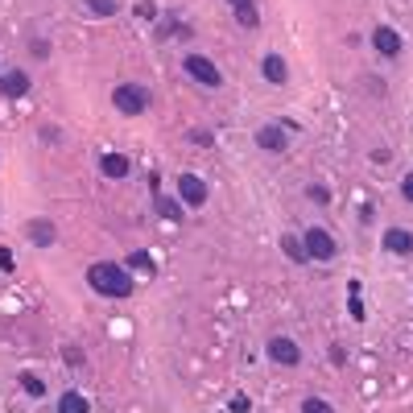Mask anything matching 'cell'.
<instances>
[{
	"label": "cell",
	"instance_id": "obj_19",
	"mask_svg": "<svg viewBox=\"0 0 413 413\" xmlns=\"http://www.w3.org/2000/svg\"><path fill=\"white\" fill-rule=\"evenodd\" d=\"M347 290H352V319H356V323H364L368 314H364V302H360V281H352Z\"/></svg>",
	"mask_w": 413,
	"mask_h": 413
},
{
	"label": "cell",
	"instance_id": "obj_11",
	"mask_svg": "<svg viewBox=\"0 0 413 413\" xmlns=\"http://www.w3.org/2000/svg\"><path fill=\"white\" fill-rule=\"evenodd\" d=\"M0 91H4L8 99H21V95L29 91V74H25V70H8V74H0Z\"/></svg>",
	"mask_w": 413,
	"mask_h": 413
},
{
	"label": "cell",
	"instance_id": "obj_9",
	"mask_svg": "<svg viewBox=\"0 0 413 413\" xmlns=\"http://www.w3.org/2000/svg\"><path fill=\"white\" fill-rule=\"evenodd\" d=\"M256 145H261L265 153H281V149L290 145V137H285V132H281L277 124H265V128L256 132Z\"/></svg>",
	"mask_w": 413,
	"mask_h": 413
},
{
	"label": "cell",
	"instance_id": "obj_7",
	"mask_svg": "<svg viewBox=\"0 0 413 413\" xmlns=\"http://www.w3.org/2000/svg\"><path fill=\"white\" fill-rule=\"evenodd\" d=\"M372 46H376L385 58H397V54H401V33H397L393 25H376V29H372Z\"/></svg>",
	"mask_w": 413,
	"mask_h": 413
},
{
	"label": "cell",
	"instance_id": "obj_2",
	"mask_svg": "<svg viewBox=\"0 0 413 413\" xmlns=\"http://www.w3.org/2000/svg\"><path fill=\"white\" fill-rule=\"evenodd\" d=\"M112 103H116L120 116H141V112L149 108V91H145L141 83H116Z\"/></svg>",
	"mask_w": 413,
	"mask_h": 413
},
{
	"label": "cell",
	"instance_id": "obj_28",
	"mask_svg": "<svg viewBox=\"0 0 413 413\" xmlns=\"http://www.w3.org/2000/svg\"><path fill=\"white\" fill-rule=\"evenodd\" d=\"M232 4H236V8H244V4H252V0H232Z\"/></svg>",
	"mask_w": 413,
	"mask_h": 413
},
{
	"label": "cell",
	"instance_id": "obj_5",
	"mask_svg": "<svg viewBox=\"0 0 413 413\" xmlns=\"http://www.w3.org/2000/svg\"><path fill=\"white\" fill-rule=\"evenodd\" d=\"M178 199H182L186 207H203V203H207V182H203L199 174H182V178H178Z\"/></svg>",
	"mask_w": 413,
	"mask_h": 413
},
{
	"label": "cell",
	"instance_id": "obj_6",
	"mask_svg": "<svg viewBox=\"0 0 413 413\" xmlns=\"http://www.w3.org/2000/svg\"><path fill=\"white\" fill-rule=\"evenodd\" d=\"M269 360H273V364H281V368H294V364L302 360V352H298V343H294V339L277 335V339H269Z\"/></svg>",
	"mask_w": 413,
	"mask_h": 413
},
{
	"label": "cell",
	"instance_id": "obj_24",
	"mask_svg": "<svg viewBox=\"0 0 413 413\" xmlns=\"http://www.w3.org/2000/svg\"><path fill=\"white\" fill-rule=\"evenodd\" d=\"M306 194H310V199H314V203H327V199H331V190H327V186H310V190H306Z\"/></svg>",
	"mask_w": 413,
	"mask_h": 413
},
{
	"label": "cell",
	"instance_id": "obj_4",
	"mask_svg": "<svg viewBox=\"0 0 413 413\" xmlns=\"http://www.w3.org/2000/svg\"><path fill=\"white\" fill-rule=\"evenodd\" d=\"M186 74H190V79H199L203 87H219V83H223L219 66H215L211 58H203V54H186Z\"/></svg>",
	"mask_w": 413,
	"mask_h": 413
},
{
	"label": "cell",
	"instance_id": "obj_8",
	"mask_svg": "<svg viewBox=\"0 0 413 413\" xmlns=\"http://www.w3.org/2000/svg\"><path fill=\"white\" fill-rule=\"evenodd\" d=\"M385 248H389L393 256H410L413 252V232H405V228H389V232H385Z\"/></svg>",
	"mask_w": 413,
	"mask_h": 413
},
{
	"label": "cell",
	"instance_id": "obj_17",
	"mask_svg": "<svg viewBox=\"0 0 413 413\" xmlns=\"http://www.w3.org/2000/svg\"><path fill=\"white\" fill-rule=\"evenodd\" d=\"M58 413H87V397L83 393H62L58 397Z\"/></svg>",
	"mask_w": 413,
	"mask_h": 413
},
{
	"label": "cell",
	"instance_id": "obj_18",
	"mask_svg": "<svg viewBox=\"0 0 413 413\" xmlns=\"http://www.w3.org/2000/svg\"><path fill=\"white\" fill-rule=\"evenodd\" d=\"M236 21H240L244 29H256V25H261V12H256V4H244V8H236Z\"/></svg>",
	"mask_w": 413,
	"mask_h": 413
},
{
	"label": "cell",
	"instance_id": "obj_23",
	"mask_svg": "<svg viewBox=\"0 0 413 413\" xmlns=\"http://www.w3.org/2000/svg\"><path fill=\"white\" fill-rule=\"evenodd\" d=\"M137 17H141V21H157V4H153V0H141V4H137Z\"/></svg>",
	"mask_w": 413,
	"mask_h": 413
},
{
	"label": "cell",
	"instance_id": "obj_14",
	"mask_svg": "<svg viewBox=\"0 0 413 413\" xmlns=\"http://www.w3.org/2000/svg\"><path fill=\"white\" fill-rule=\"evenodd\" d=\"M124 265H128V273H145V277H153V273H157V261H153L149 252H128V261H124Z\"/></svg>",
	"mask_w": 413,
	"mask_h": 413
},
{
	"label": "cell",
	"instance_id": "obj_21",
	"mask_svg": "<svg viewBox=\"0 0 413 413\" xmlns=\"http://www.w3.org/2000/svg\"><path fill=\"white\" fill-rule=\"evenodd\" d=\"M87 8L95 17H116V0H87Z\"/></svg>",
	"mask_w": 413,
	"mask_h": 413
},
{
	"label": "cell",
	"instance_id": "obj_26",
	"mask_svg": "<svg viewBox=\"0 0 413 413\" xmlns=\"http://www.w3.org/2000/svg\"><path fill=\"white\" fill-rule=\"evenodd\" d=\"M401 194L413 203V174H405V178H401Z\"/></svg>",
	"mask_w": 413,
	"mask_h": 413
},
{
	"label": "cell",
	"instance_id": "obj_12",
	"mask_svg": "<svg viewBox=\"0 0 413 413\" xmlns=\"http://www.w3.org/2000/svg\"><path fill=\"white\" fill-rule=\"evenodd\" d=\"M99 170H103V178H116V182H120V178H128V157H124V153H108V157L99 161Z\"/></svg>",
	"mask_w": 413,
	"mask_h": 413
},
{
	"label": "cell",
	"instance_id": "obj_22",
	"mask_svg": "<svg viewBox=\"0 0 413 413\" xmlns=\"http://www.w3.org/2000/svg\"><path fill=\"white\" fill-rule=\"evenodd\" d=\"M302 413H335V410H331L323 397H306V401H302Z\"/></svg>",
	"mask_w": 413,
	"mask_h": 413
},
{
	"label": "cell",
	"instance_id": "obj_1",
	"mask_svg": "<svg viewBox=\"0 0 413 413\" xmlns=\"http://www.w3.org/2000/svg\"><path fill=\"white\" fill-rule=\"evenodd\" d=\"M87 281L103 298H128L132 294V273H128V265H116V261H95L87 269Z\"/></svg>",
	"mask_w": 413,
	"mask_h": 413
},
{
	"label": "cell",
	"instance_id": "obj_16",
	"mask_svg": "<svg viewBox=\"0 0 413 413\" xmlns=\"http://www.w3.org/2000/svg\"><path fill=\"white\" fill-rule=\"evenodd\" d=\"M281 248H285V256H290L294 265H306V261H310V252H306V244H302L298 236H281Z\"/></svg>",
	"mask_w": 413,
	"mask_h": 413
},
{
	"label": "cell",
	"instance_id": "obj_20",
	"mask_svg": "<svg viewBox=\"0 0 413 413\" xmlns=\"http://www.w3.org/2000/svg\"><path fill=\"white\" fill-rule=\"evenodd\" d=\"M21 389H25L29 397H41V393H46V385H41L33 372H21Z\"/></svg>",
	"mask_w": 413,
	"mask_h": 413
},
{
	"label": "cell",
	"instance_id": "obj_27",
	"mask_svg": "<svg viewBox=\"0 0 413 413\" xmlns=\"http://www.w3.org/2000/svg\"><path fill=\"white\" fill-rule=\"evenodd\" d=\"M0 269H12V252L8 248H0Z\"/></svg>",
	"mask_w": 413,
	"mask_h": 413
},
{
	"label": "cell",
	"instance_id": "obj_3",
	"mask_svg": "<svg viewBox=\"0 0 413 413\" xmlns=\"http://www.w3.org/2000/svg\"><path fill=\"white\" fill-rule=\"evenodd\" d=\"M302 244H306L310 261H335V252H339V244H335V236H331L327 228H310V232L302 236Z\"/></svg>",
	"mask_w": 413,
	"mask_h": 413
},
{
	"label": "cell",
	"instance_id": "obj_10",
	"mask_svg": "<svg viewBox=\"0 0 413 413\" xmlns=\"http://www.w3.org/2000/svg\"><path fill=\"white\" fill-rule=\"evenodd\" d=\"M261 70H265V79H269L273 87H281V83L290 79V66H285V58H281V54H265Z\"/></svg>",
	"mask_w": 413,
	"mask_h": 413
},
{
	"label": "cell",
	"instance_id": "obj_15",
	"mask_svg": "<svg viewBox=\"0 0 413 413\" xmlns=\"http://www.w3.org/2000/svg\"><path fill=\"white\" fill-rule=\"evenodd\" d=\"M182 207H186L182 199H165V194H157V215H161V219L178 223V219H182Z\"/></svg>",
	"mask_w": 413,
	"mask_h": 413
},
{
	"label": "cell",
	"instance_id": "obj_13",
	"mask_svg": "<svg viewBox=\"0 0 413 413\" xmlns=\"http://www.w3.org/2000/svg\"><path fill=\"white\" fill-rule=\"evenodd\" d=\"M29 240H33L37 248H50V244H54V223H46V219H29Z\"/></svg>",
	"mask_w": 413,
	"mask_h": 413
},
{
	"label": "cell",
	"instance_id": "obj_25",
	"mask_svg": "<svg viewBox=\"0 0 413 413\" xmlns=\"http://www.w3.org/2000/svg\"><path fill=\"white\" fill-rule=\"evenodd\" d=\"M232 410H236V413H248L252 405H248V397H244V393H236V397H232Z\"/></svg>",
	"mask_w": 413,
	"mask_h": 413
}]
</instances>
